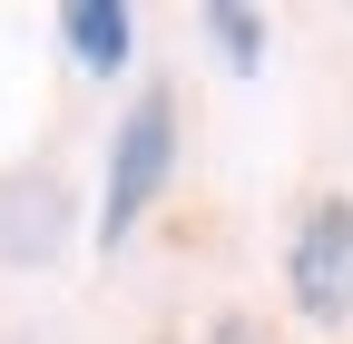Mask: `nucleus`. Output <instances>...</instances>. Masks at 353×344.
Here are the masks:
<instances>
[{
  "label": "nucleus",
  "mask_w": 353,
  "mask_h": 344,
  "mask_svg": "<svg viewBox=\"0 0 353 344\" xmlns=\"http://www.w3.org/2000/svg\"><path fill=\"white\" fill-rule=\"evenodd\" d=\"M176 178V99L148 89L138 108L118 118V138H108V197H99V246H128L138 236V217L157 207V187Z\"/></svg>",
  "instance_id": "f257e3e1"
},
{
  "label": "nucleus",
  "mask_w": 353,
  "mask_h": 344,
  "mask_svg": "<svg viewBox=\"0 0 353 344\" xmlns=\"http://www.w3.org/2000/svg\"><path fill=\"white\" fill-rule=\"evenodd\" d=\"M285 285H294V305L314 325H353V197H314L304 207Z\"/></svg>",
  "instance_id": "f03ea898"
},
{
  "label": "nucleus",
  "mask_w": 353,
  "mask_h": 344,
  "mask_svg": "<svg viewBox=\"0 0 353 344\" xmlns=\"http://www.w3.org/2000/svg\"><path fill=\"white\" fill-rule=\"evenodd\" d=\"M59 246H69V178L59 167L0 178V266H59Z\"/></svg>",
  "instance_id": "7ed1b4c3"
},
{
  "label": "nucleus",
  "mask_w": 353,
  "mask_h": 344,
  "mask_svg": "<svg viewBox=\"0 0 353 344\" xmlns=\"http://www.w3.org/2000/svg\"><path fill=\"white\" fill-rule=\"evenodd\" d=\"M128 30H138V20H128L118 0H79V10H59V39H69L79 69H118V59H128Z\"/></svg>",
  "instance_id": "20e7f679"
},
{
  "label": "nucleus",
  "mask_w": 353,
  "mask_h": 344,
  "mask_svg": "<svg viewBox=\"0 0 353 344\" xmlns=\"http://www.w3.org/2000/svg\"><path fill=\"white\" fill-rule=\"evenodd\" d=\"M206 39H216V59H226V69H265V20L236 10V0H216V10H206Z\"/></svg>",
  "instance_id": "39448f33"
},
{
  "label": "nucleus",
  "mask_w": 353,
  "mask_h": 344,
  "mask_svg": "<svg viewBox=\"0 0 353 344\" xmlns=\"http://www.w3.org/2000/svg\"><path fill=\"white\" fill-rule=\"evenodd\" d=\"M206 344H255V325H245V315H216V334H206Z\"/></svg>",
  "instance_id": "423d86ee"
}]
</instances>
